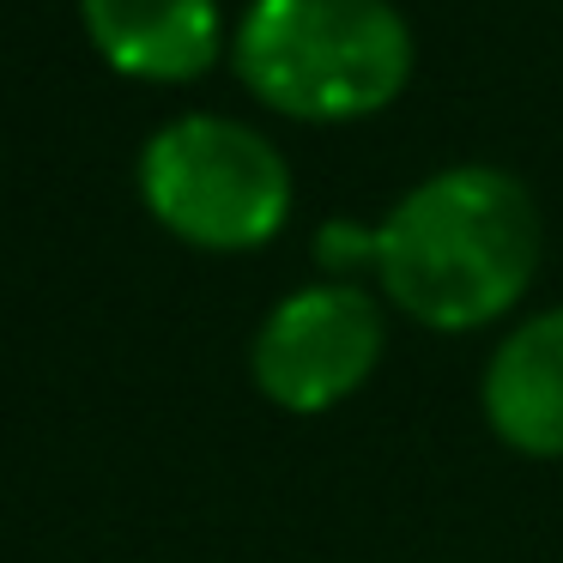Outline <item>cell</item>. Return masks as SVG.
I'll return each mask as SVG.
<instances>
[{"label": "cell", "instance_id": "obj_1", "mask_svg": "<svg viewBox=\"0 0 563 563\" xmlns=\"http://www.w3.org/2000/svg\"><path fill=\"white\" fill-rule=\"evenodd\" d=\"M388 297L424 328H478L527 291L539 267V212L503 170H442L369 236Z\"/></svg>", "mask_w": 563, "mask_h": 563}, {"label": "cell", "instance_id": "obj_2", "mask_svg": "<svg viewBox=\"0 0 563 563\" xmlns=\"http://www.w3.org/2000/svg\"><path fill=\"white\" fill-rule=\"evenodd\" d=\"M236 67L273 110L340 122L400 98L412 37L388 0H255L236 31Z\"/></svg>", "mask_w": 563, "mask_h": 563}, {"label": "cell", "instance_id": "obj_3", "mask_svg": "<svg viewBox=\"0 0 563 563\" xmlns=\"http://www.w3.org/2000/svg\"><path fill=\"white\" fill-rule=\"evenodd\" d=\"M146 200L176 236L200 249H255L285 224L291 176L261 134L219 115L170 122L140 164Z\"/></svg>", "mask_w": 563, "mask_h": 563}, {"label": "cell", "instance_id": "obj_4", "mask_svg": "<svg viewBox=\"0 0 563 563\" xmlns=\"http://www.w3.org/2000/svg\"><path fill=\"white\" fill-rule=\"evenodd\" d=\"M382 357V316L352 285H316L273 309L255 340V382L291 412L345 400Z\"/></svg>", "mask_w": 563, "mask_h": 563}, {"label": "cell", "instance_id": "obj_5", "mask_svg": "<svg viewBox=\"0 0 563 563\" xmlns=\"http://www.w3.org/2000/svg\"><path fill=\"white\" fill-rule=\"evenodd\" d=\"M103 62L134 79H195L219 55L212 0H79Z\"/></svg>", "mask_w": 563, "mask_h": 563}, {"label": "cell", "instance_id": "obj_6", "mask_svg": "<svg viewBox=\"0 0 563 563\" xmlns=\"http://www.w3.org/2000/svg\"><path fill=\"white\" fill-rule=\"evenodd\" d=\"M485 412L521 454H563V309L527 321L503 340L485 376Z\"/></svg>", "mask_w": 563, "mask_h": 563}]
</instances>
